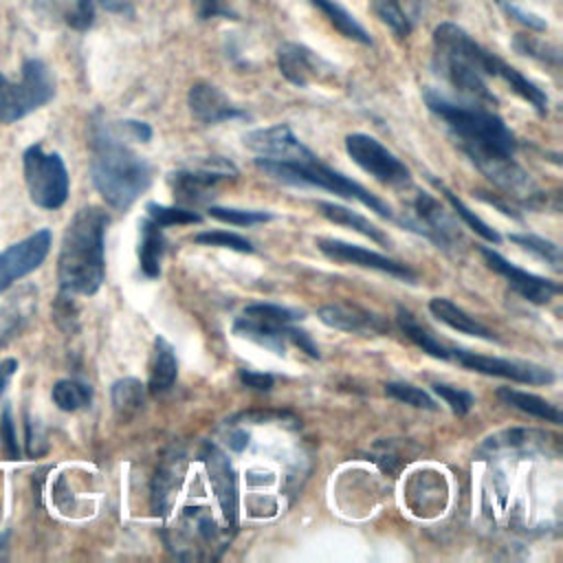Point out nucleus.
I'll use <instances>...</instances> for the list:
<instances>
[{"mask_svg":"<svg viewBox=\"0 0 563 563\" xmlns=\"http://www.w3.org/2000/svg\"><path fill=\"white\" fill-rule=\"evenodd\" d=\"M427 108L444 123L457 147L497 187L515 196L532 189L528 174L515 163L517 139L488 106L455 101L440 90H424Z\"/></svg>","mask_w":563,"mask_h":563,"instance_id":"f257e3e1","label":"nucleus"},{"mask_svg":"<svg viewBox=\"0 0 563 563\" xmlns=\"http://www.w3.org/2000/svg\"><path fill=\"white\" fill-rule=\"evenodd\" d=\"M433 66L438 75L457 90L462 101L495 106L486 77H497L504 59L477 44L462 26L442 22L433 31Z\"/></svg>","mask_w":563,"mask_h":563,"instance_id":"f03ea898","label":"nucleus"},{"mask_svg":"<svg viewBox=\"0 0 563 563\" xmlns=\"http://www.w3.org/2000/svg\"><path fill=\"white\" fill-rule=\"evenodd\" d=\"M90 176L101 198L125 211L152 183V165L132 152L106 121L90 123Z\"/></svg>","mask_w":563,"mask_h":563,"instance_id":"7ed1b4c3","label":"nucleus"},{"mask_svg":"<svg viewBox=\"0 0 563 563\" xmlns=\"http://www.w3.org/2000/svg\"><path fill=\"white\" fill-rule=\"evenodd\" d=\"M110 218L99 207L79 209L62 238L57 279L68 295H95L106 277V227Z\"/></svg>","mask_w":563,"mask_h":563,"instance_id":"20e7f679","label":"nucleus"},{"mask_svg":"<svg viewBox=\"0 0 563 563\" xmlns=\"http://www.w3.org/2000/svg\"><path fill=\"white\" fill-rule=\"evenodd\" d=\"M255 167L279 183L297 185V187H319V189L332 191L336 196H343L347 200H358L361 205L369 207V211H376L383 218H394L391 207L387 202H383L378 196L369 194L356 180H352V178L343 176L341 172L321 163L312 150H306L301 156H297L292 161H268V158L257 156Z\"/></svg>","mask_w":563,"mask_h":563,"instance_id":"39448f33","label":"nucleus"},{"mask_svg":"<svg viewBox=\"0 0 563 563\" xmlns=\"http://www.w3.org/2000/svg\"><path fill=\"white\" fill-rule=\"evenodd\" d=\"M55 95V79L42 59H26L18 81L0 73V121L15 123L48 103Z\"/></svg>","mask_w":563,"mask_h":563,"instance_id":"423d86ee","label":"nucleus"},{"mask_svg":"<svg viewBox=\"0 0 563 563\" xmlns=\"http://www.w3.org/2000/svg\"><path fill=\"white\" fill-rule=\"evenodd\" d=\"M24 183L31 200L42 209H59L70 189L64 158L57 152H44L42 145H31L22 154Z\"/></svg>","mask_w":563,"mask_h":563,"instance_id":"0eeeda50","label":"nucleus"},{"mask_svg":"<svg viewBox=\"0 0 563 563\" xmlns=\"http://www.w3.org/2000/svg\"><path fill=\"white\" fill-rule=\"evenodd\" d=\"M345 152L363 172H367L383 185L400 187L411 180L409 167L396 154H391L380 141H376L369 134H361V132L347 134Z\"/></svg>","mask_w":563,"mask_h":563,"instance_id":"6e6552de","label":"nucleus"},{"mask_svg":"<svg viewBox=\"0 0 563 563\" xmlns=\"http://www.w3.org/2000/svg\"><path fill=\"white\" fill-rule=\"evenodd\" d=\"M451 356L457 358L460 365L466 369L488 374V376H499L508 378L515 383L523 385H550L554 383V372L534 363H523V361H510V358H497V356H486V354H475L468 350H451Z\"/></svg>","mask_w":563,"mask_h":563,"instance_id":"1a4fd4ad","label":"nucleus"},{"mask_svg":"<svg viewBox=\"0 0 563 563\" xmlns=\"http://www.w3.org/2000/svg\"><path fill=\"white\" fill-rule=\"evenodd\" d=\"M51 242H53V233L48 229H40L0 253V295L15 279L26 277L46 260L51 251Z\"/></svg>","mask_w":563,"mask_h":563,"instance_id":"9d476101","label":"nucleus"},{"mask_svg":"<svg viewBox=\"0 0 563 563\" xmlns=\"http://www.w3.org/2000/svg\"><path fill=\"white\" fill-rule=\"evenodd\" d=\"M317 249L332 262L336 264H354V266H363V268H372V271H380L387 273L391 277H398L402 282L413 284L416 282V273L407 266L400 264L396 260H389L387 255H380L376 251L363 249L358 244H350L343 240H334V238H317Z\"/></svg>","mask_w":563,"mask_h":563,"instance_id":"9b49d317","label":"nucleus"},{"mask_svg":"<svg viewBox=\"0 0 563 563\" xmlns=\"http://www.w3.org/2000/svg\"><path fill=\"white\" fill-rule=\"evenodd\" d=\"M479 253L486 260L488 268H493L497 275H501L515 292H519L523 299H528L532 303H539V306L548 303L554 295L561 292V286L556 282L515 266L512 262H508L504 255H499L490 246H479Z\"/></svg>","mask_w":563,"mask_h":563,"instance_id":"f8f14e48","label":"nucleus"},{"mask_svg":"<svg viewBox=\"0 0 563 563\" xmlns=\"http://www.w3.org/2000/svg\"><path fill=\"white\" fill-rule=\"evenodd\" d=\"M235 167L222 158H209L207 163L198 165L196 169H180L169 176L174 196L180 202H202L216 189L220 180L235 178Z\"/></svg>","mask_w":563,"mask_h":563,"instance_id":"ddd939ff","label":"nucleus"},{"mask_svg":"<svg viewBox=\"0 0 563 563\" xmlns=\"http://www.w3.org/2000/svg\"><path fill=\"white\" fill-rule=\"evenodd\" d=\"M202 462L209 471L211 488L218 497V504L222 508L224 521L235 528L238 526V484H235V473L229 462V457L213 444H207L202 451Z\"/></svg>","mask_w":563,"mask_h":563,"instance_id":"4468645a","label":"nucleus"},{"mask_svg":"<svg viewBox=\"0 0 563 563\" xmlns=\"http://www.w3.org/2000/svg\"><path fill=\"white\" fill-rule=\"evenodd\" d=\"M279 73L295 86L306 88L314 79H323L332 66L325 64L314 51L297 42H284L277 48Z\"/></svg>","mask_w":563,"mask_h":563,"instance_id":"2eb2a0df","label":"nucleus"},{"mask_svg":"<svg viewBox=\"0 0 563 563\" xmlns=\"http://www.w3.org/2000/svg\"><path fill=\"white\" fill-rule=\"evenodd\" d=\"M187 103H189L194 119H198L205 125L246 117V112L240 110L220 88H216L213 84H207V81H198L189 88Z\"/></svg>","mask_w":563,"mask_h":563,"instance_id":"dca6fc26","label":"nucleus"},{"mask_svg":"<svg viewBox=\"0 0 563 563\" xmlns=\"http://www.w3.org/2000/svg\"><path fill=\"white\" fill-rule=\"evenodd\" d=\"M244 145L255 152V156L268 161H292L308 150L286 123L249 132Z\"/></svg>","mask_w":563,"mask_h":563,"instance_id":"f3484780","label":"nucleus"},{"mask_svg":"<svg viewBox=\"0 0 563 563\" xmlns=\"http://www.w3.org/2000/svg\"><path fill=\"white\" fill-rule=\"evenodd\" d=\"M413 216H416V220L407 222V224L413 231L433 240L435 244L449 246L455 240V227H453L451 218L444 213L442 205L433 196L420 191L413 202Z\"/></svg>","mask_w":563,"mask_h":563,"instance_id":"a211bd4d","label":"nucleus"},{"mask_svg":"<svg viewBox=\"0 0 563 563\" xmlns=\"http://www.w3.org/2000/svg\"><path fill=\"white\" fill-rule=\"evenodd\" d=\"M319 319L325 325L343 332H383L385 330V323L376 314L347 303L323 306L319 310Z\"/></svg>","mask_w":563,"mask_h":563,"instance_id":"6ab92c4d","label":"nucleus"},{"mask_svg":"<svg viewBox=\"0 0 563 563\" xmlns=\"http://www.w3.org/2000/svg\"><path fill=\"white\" fill-rule=\"evenodd\" d=\"M429 310L431 314L446 323L449 328L462 332V334H471V336H477V339H484V341H495V334L482 325L479 321H475L471 314H466L460 306H455L451 299H444V297H433L429 301Z\"/></svg>","mask_w":563,"mask_h":563,"instance_id":"aec40b11","label":"nucleus"},{"mask_svg":"<svg viewBox=\"0 0 563 563\" xmlns=\"http://www.w3.org/2000/svg\"><path fill=\"white\" fill-rule=\"evenodd\" d=\"M178 376V363L172 343L165 336L154 339V354L150 365V394H163L167 391Z\"/></svg>","mask_w":563,"mask_h":563,"instance_id":"412c9836","label":"nucleus"},{"mask_svg":"<svg viewBox=\"0 0 563 563\" xmlns=\"http://www.w3.org/2000/svg\"><path fill=\"white\" fill-rule=\"evenodd\" d=\"M317 209H319V213L325 220H330V222H334L339 227H347V229H352V231H356V233H361V235H365V238H369V240H374V242H378L383 246L389 244V238L374 222L363 218L358 211H352V209H347L343 205L325 202V200L317 202Z\"/></svg>","mask_w":563,"mask_h":563,"instance_id":"4be33fe9","label":"nucleus"},{"mask_svg":"<svg viewBox=\"0 0 563 563\" xmlns=\"http://www.w3.org/2000/svg\"><path fill=\"white\" fill-rule=\"evenodd\" d=\"M141 229V242H139V264L145 277L154 279L161 273V257L165 251V238L161 231V224L145 218L139 224Z\"/></svg>","mask_w":563,"mask_h":563,"instance_id":"5701e85b","label":"nucleus"},{"mask_svg":"<svg viewBox=\"0 0 563 563\" xmlns=\"http://www.w3.org/2000/svg\"><path fill=\"white\" fill-rule=\"evenodd\" d=\"M497 396L499 400H504L506 405L523 411V413H530L534 418H541L545 422H552V424H561L563 422V416L561 411L550 405L545 398L541 396H534V394H528V391H519V389H512V387H499L497 389Z\"/></svg>","mask_w":563,"mask_h":563,"instance_id":"b1692460","label":"nucleus"},{"mask_svg":"<svg viewBox=\"0 0 563 563\" xmlns=\"http://www.w3.org/2000/svg\"><path fill=\"white\" fill-rule=\"evenodd\" d=\"M310 2L328 18V22H330L343 37L354 40V42L365 44V46L372 44V37H369V33L363 29V24H361L345 7H341L336 0H310Z\"/></svg>","mask_w":563,"mask_h":563,"instance_id":"393cba45","label":"nucleus"},{"mask_svg":"<svg viewBox=\"0 0 563 563\" xmlns=\"http://www.w3.org/2000/svg\"><path fill=\"white\" fill-rule=\"evenodd\" d=\"M398 325H400V330L405 332V336L411 341V343H416L422 352H427L429 356H433V358H442V361H449L451 358V350H446L429 330H424L416 319H413V314L411 312H407V310H398Z\"/></svg>","mask_w":563,"mask_h":563,"instance_id":"a878e982","label":"nucleus"},{"mask_svg":"<svg viewBox=\"0 0 563 563\" xmlns=\"http://www.w3.org/2000/svg\"><path fill=\"white\" fill-rule=\"evenodd\" d=\"M143 385L136 378H121L112 385V409L119 416V420H130L139 413L143 405Z\"/></svg>","mask_w":563,"mask_h":563,"instance_id":"bb28decb","label":"nucleus"},{"mask_svg":"<svg viewBox=\"0 0 563 563\" xmlns=\"http://www.w3.org/2000/svg\"><path fill=\"white\" fill-rule=\"evenodd\" d=\"M53 402L62 409V411H77L81 407H86L92 398V389L84 383L77 380H57L53 387Z\"/></svg>","mask_w":563,"mask_h":563,"instance_id":"cd10ccee","label":"nucleus"},{"mask_svg":"<svg viewBox=\"0 0 563 563\" xmlns=\"http://www.w3.org/2000/svg\"><path fill=\"white\" fill-rule=\"evenodd\" d=\"M508 240L515 242L517 246H521L523 251L537 255L539 260L550 264L554 271H561V249L554 242L532 235V233H510Z\"/></svg>","mask_w":563,"mask_h":563,"instance_id":"c85d7f7f","label":"nucleus"},{"mask_svg":"<svg viewBox=\"0 0 563 563\" xmlns=\"http://www.w3.org/2000/svg\"><path fill=\"white\" fill-rule=\"evenodd\" d=\"M242 317L264 325H286L301 319V312L284 306H275V303H251L242 310Z\"/></svg>","mask_w":563,"mask_h":563,"instance_id":"c756f323","label":"nucleus"},{"mask_svg":"<svg viewBox=\"0 0 563 563\" xmlns=\"http://www.w3.org/2000/svg\"><path fill=\"white\" fill-rule=\"evenodd\" d=\"M433 185L444 194V198L451 202V207L455 209V213H457L479 238H484L486 242H493V244H499V242H501V235H499L495 229H490L482 218H477L475 211H471L451 189H446V187H444L442 183H438V180H433Z\"/></svg>","mask_w":563,"mask_h":563,"instance_id":"7c9ffc66","label":"nucleus"},{"mask_svg":"<svg viewBox=\"0 0 563 563\" xmlns=\"http://www.w3.org/2000/svg\"><path fill=\"white\" fill-rule=\"evenodd\" d=\"M147 211V218L154 220L156 224L161 227H172V224H198L202 218L194 211V209H187V207H165V205H158V202H147L145 207Z\"/></svg>","mask_w":563,"mask_h":563,"instance_id":"2f4dec72","label":"nucleus"},{"mask_svg":"<svg viewBox=\"0 0 563 563\" xmlns=\"http://www.w3.org/2000/svg\"><path fill=\"white\" fill-rule=\"evenodd\" d=\"M372 9L398 37H407L411 33V20L398 0H372Z\"/></svg>","mask_w":563,"mask_h":563,"instance_id":"473e14b6","label":"nucleus"},{"mask_svg":"<svg viewBox=\"0 0 563 563\" xmlns=\"http://www.w3.org/2000/svg\"><path fill=\"white\" fill-rule=\"evenodd\" d=\"M209 216L220 220V222H229L235 227H251V224H260V222H268L273 220V213L268 211H253V209H233V207H209Z\"/></svg>","mask_w":563,"mask_h":563,"instance_id":"72a5a7b5","label":"nucleus"},{"mask_svg":"<svg viewBox=\"0 0 563 563\" xmlns=\"http://www.w3.org/2000/svg\"><path fill=\"white\" fill-rule=\"evenodd\" d=\"M385 394L405 402V405H411V407H418V409H429V411H435L438 405L435 400L420 387L416 385H409V383H387L385 385Z\"/></svg>","mask_w":563,"mask_h":563,"instance_id":"f704fd0d","label":"nucleus"},{"mask_svg":"<svg viewBox=\"0 0 563 563\" xmlns=\"http://www.w3.org/2000/svg\"><path fill=\"white\" fill-rule=\"evenodd\" d=\"M194 242L198 244H205V246H220V249H231V251H238V253H253V244L238 235V233H231V231H202L194 238Z\"/></svg>","mask_w":563,"mask_h":563,"instance_id":"c9c22d12","label":"nucleus"},{"mask_svg":"<svg viewBox=\"0 0 563 563\" xmlns=\"http://www.w3.org/2000/svg\"><path fill=\"white\" fill-rule=\"evenodd\" d=\"M433 391L451 407V411H453L455 416L468 413V409L475 405V398H473L471 391L460 389V387H453V385L435 383V385H433Z\"/></svg>","mask_w":563,"mask_h":563,"instance_id":"e433bc0d","label":"nucleus"},{"mask_svg":"<svg viewBox=\"0 0 563 563\" xmlns=\"http://www.w3.org/2000/svg\"><path fill=\"white\" fill-rule=\"evenodd\" d=\"M0 446H2V453L7 455V460L20 457V446L15 440V429H13L9 405L2 409V416H0Z\"/></svg>","mask_w":563,"mask_h":563,"instance_id":"4c0bfd02","label":"nucleus"},{"mask_svg":"<svg viewBox=\"0 0 563 563\" xmlns=\"http://www.w3.org/2000/svg\"><path fill=\"white\" fill-rule=\"evenodd\" d=\"M68 24L77 31H86L95 20V0H75V9L68 13Z\"/></svg>","mask_w":563,"mask_h":563,"instance_id":"58836bf2","label":"nucleus"},{"mask_svg":"<svg viewBox=\"0 0 563 563\" xmlns=\"http://www.w3.org/2000/svg\"><path fill=\"white\" fill-rule=\"evenodd\" d=\"M196 15L200 20H211V18H235V13L224 4V0H189Z\"/></svg>","mask_w":563,"mask_h":563,"instance_id":"ea45409f","label":"nucleus"},{"mask_svg":"<svg viewBox=\"0 0 563 563\" xmlns=\"http://www.w3.org/2000/svg\"><path fill=\"white\" fill-rule=\"evenodd\" d=\"M240 380H242V385L260 389V391H268L273 387V383H275V378L271 374L253 372V369H240Z\"/></svg>","mask_w":563,"mask_h":563,"instance_id":"a19ab883","label":"nucleus"},{"mask_svg":"<svg viewBox=\"0 0 563 563\" xmlns=\"http://www.w3.org/2000/svg\"><path fill=\"white\" fill-rule=\"evenodd\" d=\"M123 128L128 130V134L134 139V141H150L152 139V128L143 121H123Z\"/></svg>","mask_w":563,"mask_h":563,"instance_id":"79ce46f5","label":"nucleus"},{"mask_svg":"<svg viewBox=\"0 0 563 563\" xmlns=\"http://www.w3.org/2000/svg\"><path fill=\"white\" fill-rule=\"evenodd\" d=\"M15 369H18V361H15V358H4V361H0V394L4 391L9 378L13 376Z\"/></svg>","mask_w":563,"mask_h":563,"instance_id":"37998d69","label":"nucleus"},{"mask_svg":"<svg viewBox=\"0 0 563 563\" xmlns=\"http://www.w3.org/2000/svg\"><path fill=\"white\" fill-rule=\"evenodd\" d=\"M246 440H249L246 431H233V433L229 435V446L235 449V451H242V449L246 446Z\"/></svg>","mask_w":563,"mask_h":563,"instance_id":"c03bdc74","label":"nucleus"},{"mask_svg":"<svg viewBox=\"0 0 563 563\" xmlns=\"http://www.w3.org/2000/svg\"><path fill=\"white\" fill-rule=\"evenodd\" d=\"M97 2L103 4L108 11H117V13L128 11V13H130V7H128L123 0H97Z\"/></svg>","mask_w":563,"mask_h":563,"instance_id":"a18cd8bd","label":"nucleus"}]
</instances>
